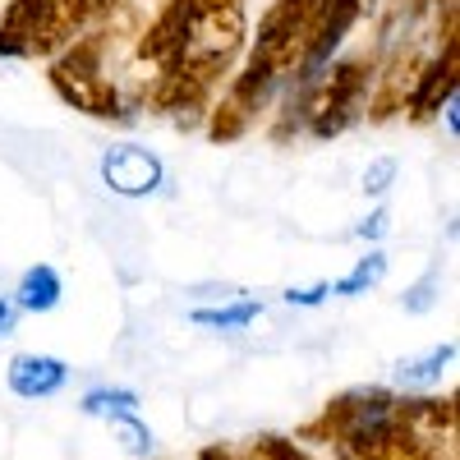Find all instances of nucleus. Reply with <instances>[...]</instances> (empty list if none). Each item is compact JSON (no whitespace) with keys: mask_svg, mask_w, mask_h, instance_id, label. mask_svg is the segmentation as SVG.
Segmentation results:
<instances>
[{"mask_svg":"<svg viewBox=\"0 0 460 460\" xmlns=\"http://www.w3.org/2000/svg\"><path fill=\"white\" fill-rule=\"evenodd\" d=\"M56 88L65 102L74 106H84L93 115H115V93L111 84L102 79V69H97V42H84V47H74L60 65H56Z\"/></svg>","mask_w":460,"mask_h":460,"instance_id":"obj_3","label":"nucleus"},{"mask_svg":"<svg viewBox=\"0 0 460 460\" xmlns=\"http://www.w3.org/2000/svg\"><path fill=\"white\" fill-rule=\"evenodd\" d=\"M438 290H442V272H438V267H429V272L405 290V299H401L405 314H429L433 304H438Z\"/></svg>","mask_w":460,"mask_h":460,"instance_id":"obj_12","label":"nucleus"},{"mask_svg":"<svg viewBox=\"0 0 460 460\" xmlns=\"http://www.w3.org/2000/svg\"><path fill=\"white\" fill-rule=\"evenodd\" d=\"M262 318L258 299H235V304H217V309H189V323L212 327V332H244Z\"/></svg>","mask_w":460,"mask_h":460,"instance_id":"obj_8","label":"nucleus"},{"mask_svg":"<svg viewBox=\"0 0 460 460\" xmlns=\"http://www.w3.org/2000/svg\"><path fill=\"white\" fill-rule=\"evenodd\" d=\"M387 230H392V212H387V208H377V212H368V217L350 230V235L364 240V244H377L382 235H387Z\"/></svg>","mask_w":460,"mask_h":460,"instance_id":"obj_13","label":"nucleus"},{"mask_svg":"<svg viewBox=\"0 0 460 460\" xmlns=\"http://www.w3.org/2000/svg\"><path fill=\"white\" fill-rule=\"evenodd\" d=\"M10 299L19 304V314H51V309H60V299H65V281H60V272L51 262H37V267H28V272L19 277Z\"/></svg>","mask_w":460,"mask_h":460,"instance_id":"obj_5","label":"nucleus"},{"mask_svg":"<svg viewBox=\"0 0 460 460\" xmlns=\"http://www.w3.org/2000/svg\"><path fill=\"white\" fill-rule=\"evenodd\" d=\"M84 414H93V419H120V414H134L138 410V392H129V387H93L88 396H84V405H79Z\"/></svg>","mask_w":460,"mask_h":460,"instance_id":"obj_9","label":"nucleus"},{"mask_svg":"<svg viewBox=\"0 0 460 460\" xmlns=\"http://www.w3.org/2000/svg\"><path fill=\"white\" fill-rule=\"evenodd\" d=\"M14 327H19V304L10 295H0V341H5Z\"/></svg>","mask_w":460,"mask_h":460,"instance_id":"obj_15","label":"nucleus"},{"mask_svg":"<svg viewBox=\"0 0 460 460\" xmlns=\"http://www.w3.org/2000/svg\"><path fill=\"white\" fill-rule=\"evenodd\" d=\"M5 382L19 401H47V396L65 392L69 364L60 355H14L5 368Z\"/></svg>","mask_w":460,"mask_h":460,"instance_id":"obj_4","label":"nucleus"},{"mask_svg":"<svg viewBox=\"0 0 460 460\" xmlns=\"http://www.w3.org/2000/svg\"><path fill=\"white\" fill-rule=\"evenodd\" d=\"M332 295V286L327 281H314V286H290L286 290V304L290 309H318V304Z\"/></svg>","mask_w":460,"mask_h":460,"instance_id":"obj_14","label":"nucleus"},{"mask_svg":"<svg viewBox=\"0 0 460 460\" xmlns=\"http://www.w3.org/2000/svg\"><path fill=\"white\" fill-rule=\"evenodd\" d=\"M345 5H350V10L364 19V14H373V10H377V0H345Z\"/></svg>","mask_w":460,"mask_h":460,"instance_id":"obj_16","label":"nucleus"},{"mask_svg":"<svg viewBox=\"0 0 460 460\" xmlns=\"http://www.w3.org/2000/svg\"><path fill=\"white\" fill-rule=\"evenodd\" d=\"M84 10H106V5H115V0H79Z\"/></svg>","mask_w":460,"mask_h":460,"instance_id":"obj_17","label":"nucleus"},{"mask_svg":"<svg viewBox=\"0 0 460 460\" xmlns=\"http://www.w3.org/2000/svg\"><path fill=\"white\" fill-rule=\"evenodd\" d=\"M396 175H401V162L396 157H377V162H368V171H364V199H387L392 194V184H396Z\"/></svg>","mask_w":460,"mask_h":460,"instance_id":"obj_11","label":"nucleus"},{"mask_svg":"<svg viewBox=\"0 0 460 460\" xmlns=\"http://www.w3.org/2000/svg\"><path fill=\"white\" fill-rule=\"evenodd\" d=\"M451 364H456V341L433 345V350L419 355V359H401L396 373H392V382H396V387H405V392H424V387H438Z\"/></svg>","mask_w":460,"mask_h":460,"instance_id":"obj_6","label":"nucleus"},{"mask_svg":"<svg viewBox=\"0 0 460 460\" xmlns=\"http://www.w3.org/2000/svg\"><path fill=\"white\" fill-rule=\"evenodd\" d=\"M111 429H115V438H120V447L129 451V456H152V447H157V433H152L143 419H138V410L134 414H120V419H111Z\"/></svg>","mask_w":460,"mask_h":460,"instance_id":"obj_10","label":"nucleus"},{"mask_svg":"<svg viewBox=\"0 0 460 460\" xmlns=\"http://www.w3.org/2000/svg\"><path fill=\"white\" fill-rule=\"evenodd\" d=\"M327 429L355 456H373L377 447H387L401 433V401L382 387L345 392L341 401L327 405Z\"/></svg>","mask_w":460,"mask_h":460,"instance_id":"obj_1","label":"nucleus"},{"mask_svg":"<svg viewBox=\"0 0 460 460\" xmlns=\"http://www.w3.org/2000/svg\"><path fill=\"white\" fill-rule=\"evenodd\" d=\"M382 277H387V253L368 249V253L350 267V272L336 277V281H327V286H332V295H341V299H359V295H368L373 286H382Z\"/></svg>","mask_w":460,"mask_h":460,"instance_id":"obj_7","label":"nucleus"},{"mask_svg":"<svg viewBox=\"0 0 460 460\" xmlns=\"http://www.w3.org/2000/svg\"><path fill=\"white\" fill-rule=\"evenodd\" d=\"M102 184L120 199H152L166 184V162L138 143H115L102 152Z\"/></svg>","mask_w":460,"mask_h":460,"instance_id":"obj_2","label":"nucleus"}]
</instances>
